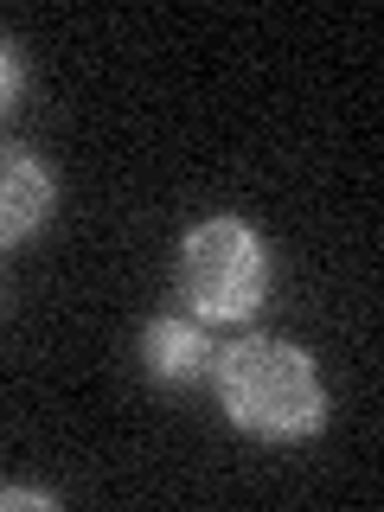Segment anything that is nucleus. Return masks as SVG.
Returning <instances> with one entry per match:
<instances>
[{"label":"nucleus","instance_id":"nucleus-6","mask_svg":"<svg viewBox=\"0 0 384 512\" xmlns=\"http://www.w3.org/2000/svg\"><path fill=\"white\" fill-rule=\"evenodd\" d=\"M0 506H26V512H52L45 493H26V487H0Z\"/></svg>","mask_w":384,"mask_h":512},{"label":"nucleus","instance_id":"nucleus-3","mask_svg":"<svg viewBox=\"0 0 384 512\" xmlns=\"http://www.w3.org/2000/svg\"><path fill=\"white\" fill-rule=\"evenodd\" d=\"M52 218V173L26 148H0V250L26 244Z\"/></svg>","mask_w":384,"mask_h":512},{"label":"nucleus","instance_id":"nucleus-1","mask_svg":"<svg viewBox=\"0 0 384 512\" xmlns=\"http://www.w3.org/2000/svg\"><path fill=\"white\" fill-rule=\"evenodd\" d=\"M212 391L224 416L263 442H301L327 423V384H320L314 359L288 340H263V333L212 352Z\"/></svg>","mask_w":384,"mask_h":512},{"label":"nucleus","instance_id":"nucleus-4","mask_svg":"<svg viewBox=\"0 0 384 512\" xmlns=\"http://www.w3.org/2000/svg\"><path fill=\"white\" fill-rule=\"evenodd\" d=\"M141 359L160 384H192L212 372V346H205V320L186 314H160L148 333H141Z\"/></svg>","mask_w":384,"mask_h":512},{"label":"nucleus","instance_id":"nucleus-2","mask_svg":"<svg viewBox=\"0 0 384 512\" xmlns=\"http://www.w3.org/2000/svg\"><path fill=\"white\" fill-rule=\"evenodd\" d=\"M180 295L192 320H250L269 295V250L244 218H205L180 244Z\"/></svg>","mask_w":384,"mask_h":512},{"label":"nucleus","instance_id":"nucleus-5","mask_svg":"<svg viewBox=\"0 0 384 512\" xmlns=\"http://www.w3.org/2000/svg\"><path fill=\"white\" fill-rule=\"evenodd\" d=\"M13 96H20V58H13L7 45H0V116L13 109Z\"/></svg>","mask_w":384,"mask_h":512}]
</instances>
